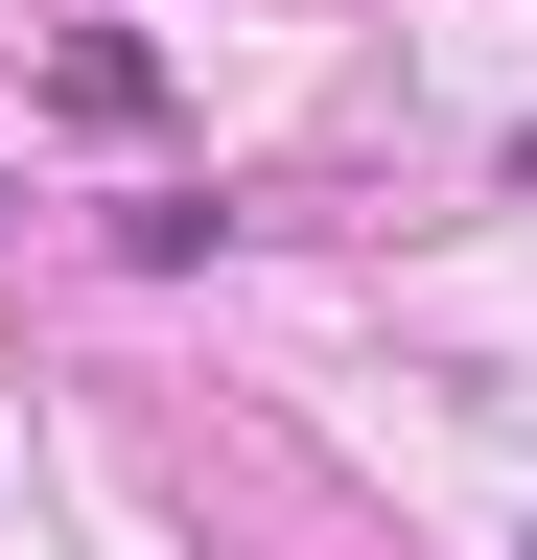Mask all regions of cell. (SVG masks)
Instances as JSON below:
<instances>
[{
  "label": "cell",
  "instance_id": "obj_1",
  "mask_svg": "<svg viewBox=\"0 0 537 560\" xmlns=\"http://www.w3.org/2000/svg\"><path fill=\"white\" fill-rule=\"evenodd\" d=\"M47 117L141 140V117H164V47H141V24H71V47H47Z\"/></svg>",
  "mask_w": 537,
  "mask_h": 560
}]
</instances>
